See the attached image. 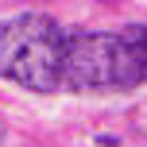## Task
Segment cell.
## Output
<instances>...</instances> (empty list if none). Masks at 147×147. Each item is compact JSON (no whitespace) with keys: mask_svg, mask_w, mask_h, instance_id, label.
<instances>
[{"mask_svg":"<svg viewBox=\"0 0 147 147\" xmlns=\"http://www.w3.org/2000/svg\"><path fill=\"white\" fill-rule=\"evenodd\" d=\"M4 140H8V124H4V116H0V147H4Z\"/></svg>","mask_w":147,"mask_h":147,"instance_id":"obj_3","label":"cell"},{"mask_svg":"<svg viewBox=\"0 0 147 147\" xmlns=\"http://www.w3.org/2000/svg\"><path fill=\"white\" fill-rule=\"evenodd\" d=\"M62 31L66 27L43 12H20L12 20H0V78L31 93H58Z\"/></svg>","mask_w":147,"mask_h":147,"instance_id":"obj_2","label":"cell"},{"mask_svg":"<svg viewBox=\"0 0 147 147\" xmlns=\"http://www.w3.org/2000/svg\"><path fill=\"white\" fill-rule=\"evenodd\" d=\"M147 81V27L128 23L120 31H62V89L109 93Z\"/></svg>","mask_w":147,"mask_h":147,"instance_id":"obj_1","label":"cell"}]
</instances>
